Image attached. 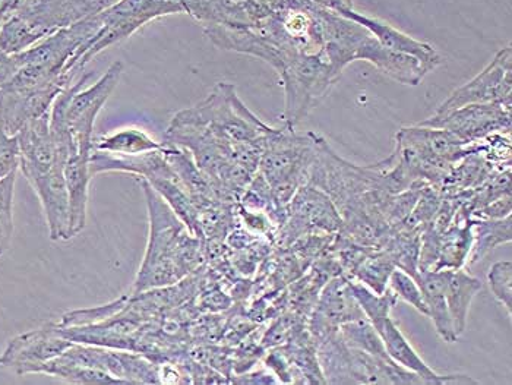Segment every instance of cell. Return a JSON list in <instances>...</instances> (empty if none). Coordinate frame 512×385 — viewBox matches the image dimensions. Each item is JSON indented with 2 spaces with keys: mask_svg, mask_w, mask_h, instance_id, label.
<instances>
[{
  "mask_svg": "<svg viewBox=\"0 0 512 385\" xmlns=\"http://www.w3.org/2000/svg\"><path fill=\"white\" fill-rule=\"evenodd\" d=\"M139 183L147 200L150 239L132 287L135 295L179 283L197 270L204 258L199 238L186 229L172 208L147 182L139 179Z\"/></svg>",
  "mask_w": 512,
  "mask_h": 385,
  "instance_id": "1",
  "label": "cell"
},
{
  "mask_svg": "<svg viewBox=\"0 0 512 385\" xmlns=\"http://www.w3.org/2000/svg\"><path fill=\"white\" fill-rule=\"evenodd\" d=\"M322 137L314 132L297 134L284 126L274 128L265 138L258 173L273 192L274 203L283 219L286 207L300 186L308 182L309 170L318 156Z\"/></svg>",
  "mask_w": 512,
  "mask_h": 385,
  "instance_id": "2",
  "label": "cell"
},
{
  "mask_svg": "<svg viewBox=\"0 0 512 385\" xmlns=\"http://www.w3.org/2000/svg\"><path fill=\"white\" fill-rule=\"evenodd\" d=\"M179 122L202 126L218 140L239 144H264L274 131L243 104L230 82H218L214 90L197 106L180 110L173 116Z\"/></svg>",
  "mask_w": 512,
  "mask_h": 385,
  "instance_id": "3",
  "label": "cell"
},
{
  "mask_svg": "<svg viewBox=\"0 0 512 385\" xmlns=\"http://www.w3.org/2000/svg\"><path fill=\"white\" fill-rule=\"evenodd\" d=\"M125 66L116 61L99 81L87 87L93 74H85L75 84H69L52 106V113L65 123L69 135V154L93 153V132L97 116L122 78Z\"/></svg>",
  "mask_w": 512,
  "mask_h": 385,
  "instance_id": "4",
  "label": "cell"
},
{
  "mask_svg": "<svg viewBox=\"0 0 512 385\" xmlns=\"http://www.w3.org/2000/svg\"><path fill=\"white\" fill-rule=\"evenodd\" d=\"M316 356L328 384H425L391 359L347 346L338 331L316 345Z\"/></svg>",
  "mask_w": 512,
  "mask_h": 385,
  "instance_id": "5",
  "label": "cell"
},
{
  "mask_svg": "<svg viewBox=\"0 0 512 385\" xmlns=\"http://www.w3.org/2000/svg\"><path fill=\"white\" fill-rule=\"evenodd\" d=\"M341 72L331 65L324 49L315 55H297L280 74L284 88L283 126L296 129L297 125L330 93Z\"/></svg>",
  "mask_w": 512,
  "mask_h": 385,
  "instance_id": "6",
  "label": "cell"
},
{
  "mask_svg": "<svg viewBox=\"0 0 512 385\" xmlns=\"http://www.w3.org/2000/svg\"><path fill=\"white\" fill-rule=\"evenodd\" d=\"M176 14H185L182 0H120L100 14L99 33L79 52L78 58L72 63V74L84 69L88 62L110 46L129 39L148 22Z\"/></svg>",
  "mask_w": 512,
  "mask_h": 385,
  "instance_id": "7",
  "label": "cell"
},
{
  "mask_svg": "<svg viewBox=\"0 0 512 385\" xmlns=\"http://www.w3.org/2000/svg\"><path fill=\"white\" fill-rule=\"evenodd\" d=\"M343 219L333 200L314 185L300 186L286 207V219L280 226V238L290 245L316 232H340Z\"/></svg>",
  "mask_w": 512,
  "mask_h": 385,
  "instance_id": "8",
  "label": "cell"
},
{
  "mask_svg": "<svg viewBox=\"0 0 512 385\" xmlns=\"http://www.w3.org/2000/svg\"><path fill=\"white\" fill-rule=\"evenodd\" d=\"M419 125L445 129L464 144H474L491 135L510 134L511 107L499 103L470 104L444 115H432Z\"/></svg>",
  "mask_w": 512,
  "mask_h": 385,
  "instance_id": "9",
  "label": "cell"
},
{
  "mask_svg": "<svg viewBox=\"0 0 512 385\" xmlns=\"http://www.w3.org/2000/svg\"><path fill=\"white\" fill-rule=\"evenodd\" d=\"M511 59L510 46L499 50L493 61L479 75L463 87L457 88L444 103L439 104L434 115H444L470 104L499 103L511 107Z\"/></svg>",
  "mask_w": 512,
  "mask_h": 385,
  "instance_id": "10",
  "label": "cell"
},
{
  "mask_svg": "<svg viewBox=\"0 0 512 385\" xmlns=\"http://www.w3.org/2000/svg\"><path fill=\"white\" fill-rule=\"evenodd\" d=\"M74 345L66 339L58 324H46L9 340L0 353V366L14 369L18 375L37 374L40 366L58 358Z\"/></svg>",
  "mask_w": 512,
  "mask_h": 385,
  "instance_id": "11",
  "label": "cell"
},
{
  "mask_svg": "<svg viewBox=\"0 0 512 385\" xmlns=\"http://www.w3.org/2000/svg\"><path fill=\"white\" fill-rule=\"evenodd\" d=\"M72 80V75L63 74L28 90L0 88V125L8 134L17 135L28 122L50 112L59 94Z\"/></svg>",
  "mask_w": 512,
  "mask_h": 385,
  "instance_id": "12",
  "label": "cell"
},
{
  "mask_svg": "<svg viewBox=\"0 0 512 385\" xmlns=\"http://www.w3.org/2000/svg\"><path fill=\"white\" fill-rule=\"evenodd\" d=\"M362 318L366 317L353 296L349 279L340 274L328 280L319 293L309 320L308 331L316 345L338 331L341 325Z\"/></svg>",
  "mask_w": 512,
  "mask_h": 385,
  "instance_id": "13",
  "label": "cell"
},
{
  "mask_svg": "<svg viewBox=\"0 0 512 385\" xmlns=\"http://www.w3.org/2000/svg\"><path fill=\"white\" fill-rule=\"evenodd\" d=\"M75 364L101 369L115 375L126 384H157L160 383L158 371L153 364L142 356L126 352H109L96 347L72 345L62 353Z\"/></svg>",
  "mask_w": 512,
  "mask_h": 385,
  "instance_id": "14",
  "label": "cell"
},
{
  "mask_svg": "<svg viewBox=\"0 0 512 385\" xmlns=\"http://www.w3.org/2000/svg\"><path fill=\"white\" fill-rule=\"evenodd\" d=\"M378 333L379 336H381L382 342H384L388 358H390L394 364L400 365L401 368L419 375L426 385L479 384L476 380H473L472 377H469V375L436 374L434 369L420 358L419 353L414 350L409 340L401 333L400 328L397 327V324H395L391 318H387V320L384 321Z\"/></svg>",
  "mask_w": 512,
  "mask_h": 385,
  "instance_id": "15",
  "label": "cell"
},
{
  "mask_svg": "<svg viewBox=\"0 0 512 385\" xmlns=\"http://www.w3.org/2000/svg\"><path fill=\"white\" fill-rule=\"evenodd\" d=\"M337 14L362 25L385 49L419 59L431 72L441 65V55L432 44L413 39V37L407 36L406 33L397 30L388 22L378 20V18L366 17V15L356 12L355 9H344V11L337 12Z\"/></svg>",
  "mask_w": 512,
  "mask_h": 385,
  "instance_id": "16",
  "label": "cell"
},
{
  "mask_svg": "<svg viewBox=\"0 0 512 385\" xmlns=\"http://www.w3.org/2000/svg\"><path fill=\"white\" fill-rule=\"evenodd\" d=\"M356 61L369 62L391 80L410 85V87H417L425 80L426 75L431 74L419 59L385 49L371 36V33L357 49Z\"/></svg>",
  "mask_w": 512,
  "mask_h": 385,
  "instance_id": "17",
  "label": "cell"
},
{
  "mask_svg": "<svg viewBox=\"0 0 512 385\" xmlns=\"http://www.w3.org/2000/svg\"><path fill=\"white\" fill-rule=\"evenodd\" d=\"M91 156L69 154L65 164L66 189L69 198V239L75 238L87 224L88 189L93 179Z\"/></svg>",
  "mask_w": 512,
  "mask_h": 385,
  "instance_id": "18",
  "label": "cell"
},
{
  "mask_svg": "<svg viewBox=\"0 0 512 385\" xmlns=\"http://www.w3.org/2000/svg\"><path fill=\"white\" fill-rule=\"evenodd\" d=\"M414 279L422 289L423 298L428 306V318H431L434 323L438 336L447 343L457 342L460 337L455 333L447 299H445L447 270L419 271Z\"/></svg>",
  "mask_w": 512,
  "mask_h": 385,
  "instance_id": "19",
  "label": "cell"
},
{
  "mask_svg": "<svg viewBox=\"0 0 512 385\" xmlns=\"http://www.w3.org/2000/svg\"><path fill=\"white\" fill-rule=\"evenodd\" d=\"M480 290H482V282L463 268L447 270L445 299H447L448 311L458 337L466 331L470 306Z\"/></svg>",
  "mask_w": 512,
  "mask_h": 385,
  "instance_id": "20",
  "label": "cell"
},
{
  "mask_svg": "<svg viewBox=\"0 0 512 385\" xmlns=\"http://www.w3.org/2000/svg\"><path fill=\"white\" fill-rule=\"evenodd\" d=\"M163 148L145 129L138 126H123L109 134L101 135L93 142V150L112 156H141Z\"/></svg>",
  "mask_w": 512,
  "mask_h": 385,
  "instance_id": "21",
  "label": "cell"
},
{
  "mask_svg": "<svg viewBox=\"0 0 512 385\" xmlns=\"http://www.w3.org/2000/svg\"><path fill=\"white\" fill-rule=\"evenodd\" d=\"M473 233L472 220L466 223H455L441 233L439 257L435 270H457L467 264L472 251Z\"/></svg>",
  "mask_w": 512,
  "mask_h": 385,
  "instance_id": "22",
  "label": "cell"
},
{
  "mask_svg": "<svg viewBox=\"0 0 512 385\" xmlns=\"http://www.w3.org/2000/svg\"><path fill=\"white\" fill-rule=\"evenodd\" d=\"M395 268L397 265L390 252L385 249H376V251H369L347 277L365 284L376 293H384L388 289V282Z\"/></svg>",
  "mask_w": 512,
  "mask_h": 385,
  "instance_id": "23",
  "label": "cell"
},
{
  "mask_svg": "<svg viewBox=\"0 0 512 385\" xmlns=\"http://www.w3.org/2000/svg\"><path fill=\"white\" fill-rule=\"evenodd\" d=\"M473 245L469 264H476L496 246L511 242V216L499 220H472Z\"/></svg>",
  "mask_w": 512,
  "mask_h": 385,
  "instance_id": "24",
  "label": "cell"
},
{
  "mask_svg": "<svg viewBox=\"0 0 512 385\" xmlns=\"http://www.w3.org/2000/svg\"><path fill=\"white\" fill-rule=\"evenodd\" d=\"M37 374L52 375V377L62 378L72 384H126L125 381L109 372L75 364L63 355L41 365Z\"/></svg>",
  "mask_w": 512,
  "mask_h": 385,
  "instance_id": "25",
  "label": "cell"
},
{
  "mask_svg": "<svg viewBox=\"0 0 512 385\" xmlns=\"http://www.w3.org/2000/svg\"><path fill=\"white\" fill-rule=\"evenodd\" d=\"M349 283L353 296H355L363 314L371 321L375 330L378 331L381 325L384 324V321L390 318L391 309L397 304L398 299L395 298L394 293L390 289L385 290L384 293H376L355 279H349Z\"/></svg>",
  "mask_w": 512,
  "mask_h": 385,
  "instance_id": "26",
  "label": "cell"
},
{
  "mask_svg": "<svg viewBox=\"0 0 512 385\" xmlns=\"http://www.w3.org/2000/svg\"><path fill=\"white\" fill-rule=\"evenodd\" d=\"M338 333H340L341 339L344 340L347 346L371 353V355L378 356V358L390 359L381 336L368 318L343 324L338 328Z\"/></svg>",
  "mask_w": 512,
  "mask_h": 385,
  "instance_id": "27",
  "label": "cell"
},
{
  "mask_svg": "<svg viewBox=\"0 0 512 385\" xmlns=\"http://www.w3.org/2000/svg\"><path fill=\"white\" fill-rule=\"evenodd\" d=\"M17 172L0 181V257L11 246L14 235V192Z\"/></svg>",
  "mask_w": 512,
  "mask_h": 385,
  "instance_id": "28",
  "label": "cell"
},
{
  "mask_svg": "<svg viewBox=\"0 0 512 385\" xmlns=\"http://www.w3.org/2000/svg\"><path fill=\"white\" fill-rule=\"evenodd\" d=\"M388 289L394 293L395 298L401 299L406 304L412 305L420 314L428 317V306H426L425 298H423L422 289L412 274L406 273L401 268H395L391 274Z\"/></svg>",
  "mask_w": 512,
  "mask_h": 385,
  "instance_id": "29",
  "label": "cell"
},
{
  "mask_svg": "<svg viewBox=\"0 0 512 385\" xmlns=\"http://www.w3.org/2000/svg\"><path fill=\"white\" fill-rule=\"evenodd\" d=\"M488 282L496 301L505 306L508 314H512V263L499 261L492 265L488 273Z\"/></svg>",
  "mask_w": 512,
  "mask_h": 385,
  "instance_id": "30",
  "label": "cell"
},
{
  "mask_svg": "<svg viewBox=\"0 0 512 385\" xmlns=\"http://www.w3.org/2000/svg\"><path fill=\"white\" fill-rule=\"evenodd\" d=\"M20 169V141L0 125V181Z\"/></svg>",
  "mask_w": 512,
  "mask_h": 385,
  "instance_id": "31",
  "label": "cell"
},
{
  "mask_svg": "<svg viewBox=\"0 0 512 385\" xmlns=\"http://www.w3.org/2000/svg\"><path fill=\"white\" fill-rule=\"evenodd\" d=\"M66 2H68L69 22L72 25L85 18L103 14L120 0H66Z\"/></svg>",
  "mask_w": 512,
  "mask_h": 385,
  "instance_id": "32",
  "label": "cell"
},
{
  "mask_svg": "<svg viewBox=\"0 0 512 385\" xmlns=\"http://www.w3.org/2000/svg\"><path fill=\"white\" fill-rule=\"evenodd\" d=\"M17 68L15 56L6 55V53L0 49V85L5 84V82L17 72Z\"/></svg>",
  "mask_w": 512,
  "mask_h": 385,
  "instance_id": "33",
  "label": "cell"
},
{
  "mask_svg": "<svg viewBox=\"0 0 512 385\" xmlns=\"http://www.w3.org/2000/svg\"><path fill=\"white\" fill-rule=\"evenodd\" d=\"M309 2L334 12L344 11V9H353V0H309Z\"/></svg>",
  "mask_w": 512,
  "mask_h": 385,
  "instance_id": "34",
  "label": "cell"
},
{
  "mask_svg": "<svg viewBox=\"0 0 512 385\" xmlns=\"http://www.w3.org/2000/svg\"><path fill=\"white\" fill-rule=\"evenodd\" d=\"M18 2H21V0H0V11H2V15Z\"/></svg>",
  "mask_w": 512,
  "mask_h": 385,
  "instance_id": "35",
  "label": "cell"
},
{
  "mask_svg": "<svg viewBox=\"0 0 512 385\" xmlns=\"http://www.w3.org/2000/svg\"><path fill=\"white\" fill-rule=\"evenodd\" d=\"M0 20H2V11H0Z\"/></svg>",
  "mask_w": 512,
  "mask_h": 385,
  "instance_id": "36",
  "label": "cell"
}]
</instances>
